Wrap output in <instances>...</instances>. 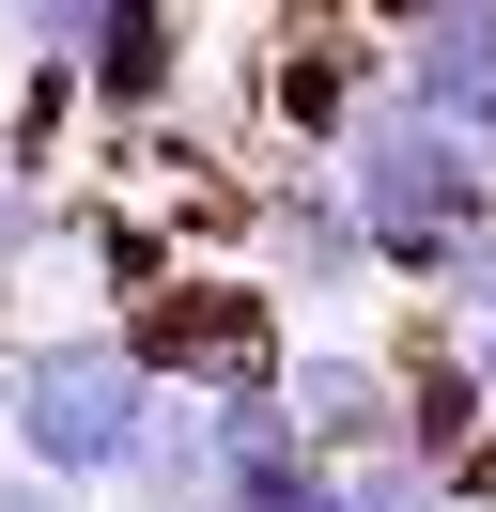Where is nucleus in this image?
Listing matches in <instances>:
<instances>
[{
	"label": "nucleus",
	"mask_w": 496,
	"mask_h": 512,
	"mask_svg": "<svg viewBox=\"0 0 496 512\" xmlns=\"http://www.w3.org/2000/svg\"><path fill=\"white\" fill-rule=\"evenodd\" d=\"M155 388L171 373H155L124 326H16V342H0V450L47 466V481H124Z\"/></svg>",
	"instance_id": "nucleus-2"
},
{
	"label": "nucleus",
	"mask_w": 496,
	"mask_h": 512,
	"mask_svg": "<svg viewBox=\"0 0 496 512\" xmlns=\"http://www.w3.org/2000/svg\"><path fill=\"white\" fill-rule=\"evenodd\" d=\"M388 78L450 125H496V0H419L388 16Z\"/></svg>",
	"instance_id": "nucleus-7"
},
{
	"label": "nucleus",
	"mask_w": 496,
	"mask_h": 512,
	"mask_svg": "<svg viewBox=\"0 0 496 512\" xmlns=\"http://www.w3.org/2000/svg\"><path fill=\"white\" fill-rule=\"evenodd\" d=\"M279 388H295V419H310L326 466L403 450V357H372V342H295V357H279Z\"/></svg>",
	"instance_id": "nucleus-6"
},
{
	"label": "nucleus",
	"mask_w": 496,
	"mask_h": 512,
	"mask_svg": "<svg viewBox=\"0 0 496 512\" xmlns=\"http://www.w3.org/2000/svg\"><path fill=\"white\" fill-rule=\"evenodd\" d=\"M0 512H78V481H47V466H0Z\"/></svg>",
	"instance_id": "nucleus-13"
},
{
	"label": "nucleus",
	"mask_w": 496,
	"mask_h": 512,
	"mask_svg": "<svg viewBox=\"0 0 496 512\" xmlns=\"http://www.w3.org/2000/svg\"><path fill=\"white\" fill-rule=\"evenodd\" d=\"M171 94H186V0H109L78 47V109L124 140V125H171Z\"/></svg>",
	"instance_id": "nucleus-5"
},
{
	"label": "nucleus",
	"mask_w": 496,
	"mask_h": 512,
	"mask_svg": "<svg viewBox=\"0 0 496 512\" xmlns=\"http://www.w3.org/2000/svg\"><path fill=\"white\" fill-rule=\"evenodd\" d=\"M481 140H496V125H481Z\"/></svg>",
	"instance_id": "nucleus-17"
},
{
	"label": "nucleus",
	"mask_w": 496,
	"mask_h": 512,
	"mask_svg": "<svg viewBox=\"0 0 496 512\" xmlns=\"http://www.w3.org/2000/svg\"><path fill=\"white\" fill-rule=\"evenodd\" d=\"M248 264H264L279 295H310V311H341V295H372L388 264H372V218H357V187H341V156H279L264 187H248V233H233Z\"/></svg>",
	"instance_id": "nucleus-4"
},
{
	"label": "nucleus",
	"mask_w": 496,
	"mask_h": 512,
	"mask_svg": "<svg viewBox=\"0 0 496 512\" xmlns=\"http://www.w3.org/2000/svg\"><path fill=\"white\" fill-rule=\"evenodd\" d=\"M326 512H465V481L434 450H357V466H326Z\"/></svg>",
	"instance_id": "nucleus-9"
},
{
	"label": "nucleus",
	"mask_w": 496,
	"mask_h": 512,
	"mask_svg": "<svg viewBox=\"0 0 496 512\" xmlns=\"http://www.w3.org/2000/svg\"><path fill=\"white\" fill-rule=\"evenodd\" d=\"M357 16H372V32H388V16H419V0H357Z\"/></svg>",
	"instance_id": "nucleus-16"
},
{
	"label": "nucleus",
	"mask_w": 496,
	"mask_h": 512,
	"mask_svg": "<svg viewBox=\"0 0 496 512\" xmlns=\"http://www.w3.org/2000/svg\"><path fill=\"white\" fill-rule=\"evenodd\" d=\"M109 326H124L171 388H264L279 357H295V295H279L264 264H233V249H171V264H140V280L109 295Z\"/></svg>",
	"instance_id": "nucleus-3"
},
{
	"label": "nucleus",
	"mask_w": 496,
	"mask_h": 512,
	"mask_svg": "<svg viewBox=\"0 0 496 512\" xmlns=\"http://www.w3.org/2000/svg\"><path fill=\"white\" fill-rule=\"evenodd\" d=\"M171 512H264V497H233V481H202V497H171Z\"/></svg>",
	"instance_id": "nucleus-15"
},
{
	"label": "nucleus",
	"mask_w": 496,
	"mask_h": 512,
	"mask_svg": "<svg viewBox=\"0 0 496 512\" xmlns=\"http://www.w3.org/2000/svg\"><path fill=\"white\" fill-rule=\"evenodd\" d=\"M465 512H496V435H481V450H465Z\"/></svg>",
	"instance_id": "nucleus-14"
},
{
	"label": "nucleus",
	"mask_w": 496,
	"mask_h": 512,
	"mask_svg": "<svg viewBox=\"0 0 496 512\" xmlns=\"http://www.w3.org/2000/svg\"><path fill=\"white\" fill-rule=\"evenodd\" d=\"M62 233H78V202H62L47 171H16V156H0V311L31 295V264H47Z\"/></svg>",
	"instance_id": "nucleus-10"
},
{
	"label": "nucleus",
	"mask_w": 496,
	"mask_h": 512,
	"mask_svg": "<svg viewBox=\"0 0 496 512\" xmlns=\"http://www.w3.org/2000/svg\"><path fill=\"white\" fill-rule=\"evenodd\" d=\"M93 16H109V0H0V47H16V63H78Z\"/></svg>",
	"instance_id": "nucleus-11"
},
{
	"label": "nucleus",
	"mask_w": 496,
	"mask_h": 512,
	"mask_svg": "<svg viewBox=\"0 0 496 512\" xmlns=\"http://www.w3.org/2000/svg\"><path fill=\"white\" fill-rule=\"evenodd\" d=\"M341 187H357V218H372V264L419 280V295H450L465 264L496 249V140L450 125V109H419L403 78H372L357 140H341Z\"/></svg>",
	"instance_id": "nucleus-1"
},
{
	"label": "nucleus",
	"mask_w": 496,
	"mask_h": 512,
	"mask_svg": "<svg viewBox=\"0 0 496 512\" xmlns=\"http://www.w3.org/2000/svg\"><path fill=\"white\" fill-rule=\"evenodd\" d=\"M434 311H450V342H465V357H481V373H496V249H481V264H465V280H450V295H434Z\"/></svg>",
	"instance_id": "nucleus-12"
},
{
	"label": "nucleus",
	"mask_w": 496,
	"mask_h": 512,
	"mask_svg": "<svg viewBox=\"0 0 496 512\" xmlns=\"http://www.w3.org/2000/svg\"><path fill=\"white\" fill-rule=\"evenodd\" d=\"M481 435H496V373H481L465 342H419V357H403V450H434V466L465 481Z\"/></svg>",
	"instance_id": "nucleus-8"
}]
</instances>
